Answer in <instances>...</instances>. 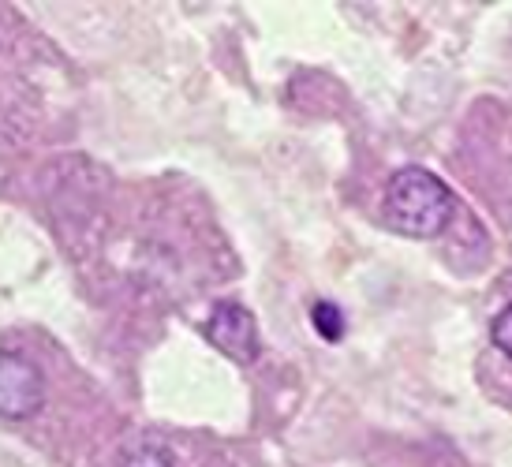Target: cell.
<instances>
[{
    "mask_svg": "<svg viewBox=\"0 0 512 467\" xmlns=\"http://www.w3.org/2000/svg\"><path fill=\"white\" fill-rule=\"evenodd\" d=\"M453 210L456 199L453 191L445 187V180L434 176L430 169H419V165L400 169L385 187V217L404 236H419V240L438 236V232L449 228Z\"/></svg>",
    "mask_w": 512,
    "mask_h": 467,
    "instance_id": "obj_1",
    "label": "cell"
},
{
    "mask_svg": "<svg viewBox=\"0 0 512 467\" xmlns=\"http://www.w3.org/2000/svg\"><path fill=\"white\" fill-rule=\"evenodd\" d=\"M45 404V374L23 352H0V419L23 423Z\"/></svg>",
    "mask_w": 512,
    "mask_h": 467,
    "instance_id": "obj_2",
    "label": "cell"
},
{
    "mask_svg": "<svg viewBox=\"0 0 512 467\" xmlns=\"http://www.w3.org/2000/svg\"><path fill=\"white\" fill-rule=\"evenodd\" d=\"M206 337L214 348L236 359V363H255L258 359V322L255 314L240 303H217L214 314L206 318Z\"/></svg>",
    "mask_w": 512,
    "mask_h": 467,
    "instance_id": "obj_3",
    "label": "cell"
},
{
    "mask_svg": "<svg viewBox=\"0 0 512 467\" xmlns=\"http://www.w3.org/2000/svg\"><path fill=\"white\" fill-rule=\"evenodd\" d=\"M311 326L314 333L322 340H329V344H337V340L344 337V314L337 303H329V299H318L311 307Z\"/></svg>",
    "mask_w": 512,
    "mask_h": 467,
    "instance_id": "obj_4",
    "label": "cell"
},
{
    "mask_svg": "<svg viewBox=\"0 0 512 467\" xmlns=\"http://www.w3.org/2000/svg\"><path fill=\"white\" fill-rule=\"evenodd\" d=\"M490 340H494V348L498 352H505L512 359V303L505 307V311L490 322Z\"/></svg>",
    "mask_w": 512,
    "mask_h": 467,
    "instance_id": "obj_5",
    "label": "cell"
},
{
    "mask_svg": "<svg viewBox=\"0 0 512 467\" xmlns=\"http://www.w3.org/2000/svg\"><path fill=\"white\" fill-rule=\"evenodd\" d=\"M116 467H176V464L161 449H135V453H128Z\"/></svg>",
    "mask_w": 512,
    "mask_h": 467,
    "instance_id": "obj_6",
    "label": "cell"
}]
</instances>
